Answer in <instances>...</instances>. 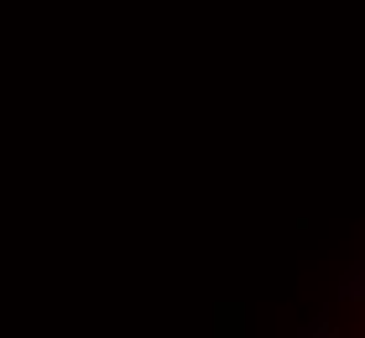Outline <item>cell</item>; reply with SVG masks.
Here are the masks:
<instances>
[{
	"mask_svg": "<svg viewBox=\"0 0 365 338\" xmlns=\"http://www.w3.org/2000/svg\"><path fill=\"white\" fill-rule=\"evenodd\" d=\"M344 338H365V281H360V297H355V323L344 328Z\"/></svg>",
	"mask_w": 365,
	"mask_h": 338,
	"instance_id": "1",
	"label": "cell"
}]
</instances>
